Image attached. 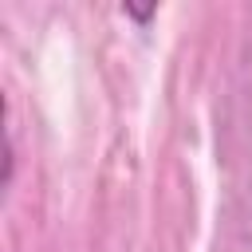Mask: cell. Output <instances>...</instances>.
Here are the masks:
<instances>
[{"instance_id": "1", "label": "cell", "mask_w": 252, "mask_h": 252, "mask_svg": "<svg viewBox=\"0 0 252 252\" xmlns=\"http://www.w3.org/2000/svg\"><path fill=\"white\" fill-rule=\"evenodd\" d=\"M126 16H134V20H150L154 8H126Z\"/></svg>"}]
</instances>
